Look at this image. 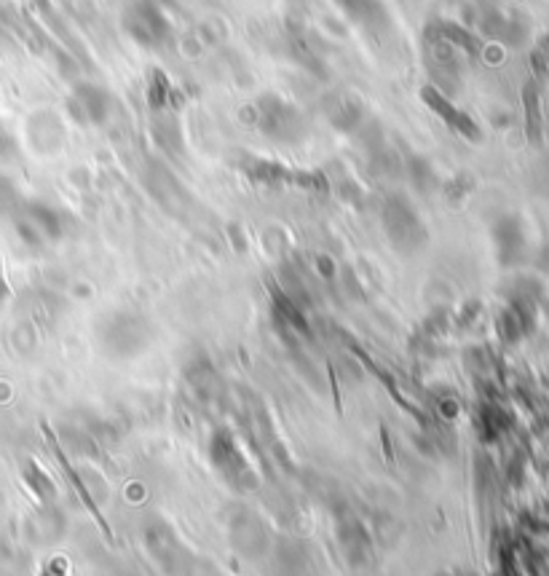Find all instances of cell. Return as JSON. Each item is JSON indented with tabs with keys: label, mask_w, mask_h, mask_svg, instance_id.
Returning <instances> with one entry per match:
<instances>
[{
	"label": "cell",
	"mask_w": 549,
	"mask_h": 576,
	"mask_svg": "<svg viewBox=\"0 0 549 576\" xmlns=\"http://www.w3.org/2000/svg\"><path fill=\"white\" fill-rule=\"evenodd\" d=\"M244 175L250 177L252 183L268 185V188H282V185H295L303 191H327V180L322 172H308V169H290L279 164V161L268 159H250L244 164Z\"/></svg>",
	"instance_id": "6da1fadb"
},
{
	"label": "cell",
	"mask_w": 549,
	"mask_h": 576,
	"mask_svg": "<svg viewBox=\"0 0 549 576\" xmlns=\"http://www.w3.org/2000/svg\"><path fill=\"white\" fill-rule=\"evenodd\" d=\"M383 226L386 234L400 250H413L421 242H426V231L418 220L416 209L410 207L402 196H391L383 207Z\"/></svg>",
	"instance_id": "7a4b0ae2"
},
{
	"label": "cell",
	"mask_w": 549,
	"mask_h": 576,
	"mask_svg": "<svg viewBox=\"0 0 549 576\" xmlns=\"http://www.w3.org/2000/svg\"><path fill=\"white\" fill-rule=\"evenodd\" d=\"M421 100H424L426 108L432 110L440 121H445L453 132L466 137V140H480V126L472 121V116H469L466 110H458L437 86H424V89H421Z\"/></svg>",
	"instance_id": "3957f363"
},
{
	"label": "cell",
	"mask_w": 549,
	"mask_h": 576,
	"mask_svg": "<svg viewBox=\"0 0 549 576\" xmlns=\"http://www.w3.org/2000/svg\"><path fill=\"white\" fill-rule=\"evenodd\" d=\"M145 346H148V327L142 319L129 317V314L118 319L113 330L105 335V349L118 354V357H134Z\"/></svg>",
	"instance_id": "277c9868"
},
{
	"label": "cell",
	"mask_w": 549,
	"mask_h": 576,
	"mask_svg": "<svg viewBox=\"0 0 549 576\" xmlns=\"http://www.w3.org/2000/svg\"><path fill=\"white\" fill-rule=\"evenodd\" d=\"M43 432H46V437H49V448H51V453H54V459L59 461V467H62V472H65V477L70 480V485H73V491H75V496L78 499L84 501V507H86V512L92 515L94 520H97V526L102 528V534H105V539L108 542H113V531H110V526H108V520H105V515H102L100 510H97V504H94V499H92V493H89V488H86V483L78 477V472H75V467H73V461L67 459V453L59 448V443H57V437L51 435V429L46 424H43Z\"/></svg>",
	"instance_id": "5b68a950"
},
{
	"label": "cell",
	"mask_w": 549,
	"mask_h": 576,
	"mask_svg": "<svg viewBox=\"0 0 549 576\" xmlns=\"http://www.w3.org/2000/svg\"><path fill=\"white\" fill-rule=\"evenodd\" d=\"M212 461L220 472L228 475V480L239 483V477L250 475V467L244 461L239 445H236V437L228 432V429H220L215 437H212Z\"/></svg>",
	"instance_id": "8992f818"
},
{
	"label": "cell",
	"mask_w": 549,
	"mask_h": 576,
	"mask_svg": "<svg viewBox=\"0 0 549 576\" xmlns=\"http://www.w3.org/2000/svg\"><path fill=\"white\" fill-rule=\"evenodd\" d=\"M268 295H271V311H274V319L282 327L292 330V333L308 335L311 333V327H308V319L303 314L295 298H292L287 290H282L276 282H268Z\"/></svg>",
	"instance_id": "52a82bcc"
},
{
	"label": "cell",
	"mask_w": 549,
	"mask_h": 576,
	"mask_svg": "<svg viewBox=\"0 0 549 576\" xmlns=\"http://www.w3.org/2000/svg\"><path fill=\"white\" fill-rule=\"evenodd\" d=\"M126 27L129 33L142 43H153L159 41L161 35L167 33L164 27V17L159 14V9H153L150 3H140L129 11V19H126Z\"/></svg>",
	"instance_id": "ba28073f"
},
{
	"label": "cell",
	"mask_w": 549,
	"mask_h": 576,
	"mask_svg": "<svg viewBox=\"0 0 549 576\" xmlns=\"http://www.w3.org/2000/svg\"><path fill=\"white\" fill-rule=\"evenodd\" d=\"M19 220L33 226L41 239H59L62 236V215L49 204H41V201H30V204L19 209Z\"/></svg>",
	"instance_id": "9c48e42d"
},
{
	"label": "cell",
	"mask_w": 549,
	"mask_h": 576,
	"mask_svg": "<svg viewBox=\"0 0 549 576\" xmlns=\"http://www.w3.org/2000/svg\"><path fill=\"white\" fill-rule=\"evenodd\" d=\"M75 105L81 113H75V116L81 118V121H94V124H100L105 113H108V102H105V94L102 89H94V86H78V94H75Z\"/></svg>",
	"instance_id": "30bf717a"
},
{
	"label": "cell",
	"mask_w": 549,
	"mask_h": 576,
	"mask_svg": "<svg viewBox=\"0 0 549 576\" xmlns=\"http://www.w3.org/2000/svg\"><path fill=\"white\" fill-rule=\"evenodd\" d=\"M429 35H432L434 41L453 43V46L469 51V54H477V51H480V41H477L475 35L469 33L466 27L456 25V22H437V25H432Z\"/></svg>",
	"instance_id": "8fae6325"
},
{
	"label": "cell",
	"mask_w": 549,
	"mask_h": 576,
	"mask_svg": "<svg viewBox=\"0 0 549 576\" xmlns=\"http://www.w3.org/2000/svg\"><path fill=\"white\" fill-rule=\"evenodd\" d=\"M22 475H25V483L30 485V491H33L38 499L49 501L57 496V485H54V480H51V477L46 475V472H43L35 461H27Z\"/></svg>",
	"instance_id": "7c38bea8"
},
{
	"label": "cell",
	"mask_w": 549,
	"mask_h": 576,
	"mask_svg": "<svg viewBox=\"0 0 549 576\" xmlns=\"http://www.w3.org/2000/svg\"><path fill=\"white\" fill-rule=\"evenodd\" d=\"M172 97H175V89H172V81L167 78V73L153 70V73H150V84H148V105L150 108L153 110L167 108Z\"/></svg>",
	"instance_id": "4fadbf2b"
},
{
	"label": "cell",
	"mask_w": 549,
	"mask_h": 576,
	"mask_svg": "<svg viewBox=\"0 0 549 576\" xmlns=\"http://www.w3.org/2000/svg\"><path fill=\"white\" fill-rule=\"evenodd\" d=\"M525 126H528V137L533 142H539L541 137V113H539V92L536 86H525Z\"/></svg>",
	"instance_id": "5bb4252c"
},
{
	"label": "cell",
	"mask_w": 549,
	"mask_h": 576,
	"mask_svg": "<svg viewBox=\"0 0 549 576\" xmlns=\"http://www.w3.org/2000/svg\"><path fill=\"white\" fill-rule=\"evenodd\" d=\"M17 196L19 193L14 191V185H11L9 180H3V177H0V215H3V212H17V204H19Z\"/></svg>",
	"instance_id": "9a60e30c"
},
{
	"label": "cell",
	"mask_w": 549,
	"mask_h": 576,
	"mask_svg": "<svg viewBox=\"0 0 549 576\" xmlns=\"http://www.w3.org/2000/svg\"><path fill=\"white\" fill-rule=\"evenodd\" d=\"M317 268H319V274L325 276V279H333L335 271H338V268H335L333 260L327 258V255H319V258H317Z\"/></svg>",
	"instance_id": "2e32d148"
},
{
	"label": "cell",
	"mask_w": 549,
	"mask_h": 576,
	"mask_svg": "<svg viewBox=\"0 0 549 576\" xmlns=\"http://www.w3.org/2000/svg\"><path fill=\"white\" fill-rule=\"evenodd\" d=\"M440 410H442V416H445V418H448V421H450V418H456L458 405H456V402H450V400H448V402H442V408H440Z\"/></svg>",
	"instance_id": "e0dca14e"
},
{
	"label": "cell",
	"mask_w": 549,
	"mask_h": 576,
	"mask_svg": "<svg viewBox=\"0 0 549 576\" xmlns=\"http://www.w3.org/2000/svg\"><path fill=\"white\" fill-rule=\"evenodd\" d=\"M383 432V448H386V459L391 461V445H389V432L386 429H381Z\"/></svg>",
	"instance_id": "ac0fdd59"
},
{
	"label": "cell",
	"mask_w": 549,
	"mask_h": 576,
	"mask_svg": "<svg viewBox=\"0 0 549 576\" xmlns=\"http://www.w3.org/2000/svg\"><path fill=\"white\" fill-rule=\"evenodd\" d=\"M9 295V284H6V279H3V271H0V298H6Z\"/></svg>",
	"instance_id": "d6986e66"
},
{
	"label": "cell",
	"mask_w": 549,
	"mask_h": 576,
	"mask_svg": "<svg viewBox=\"0 0 549 576\" xmlns=\"http://www.w3.org/2000/svg\"><path fill=\"white\" fill-rule=\"evenodd\" d=\"M6 132H3V126H0V151H3V148H6Z\"/></svg>",
	"instance_id": "ffe728a7"
}]
</instances>
